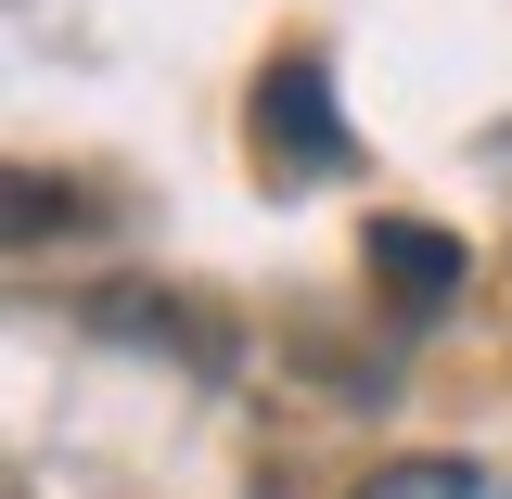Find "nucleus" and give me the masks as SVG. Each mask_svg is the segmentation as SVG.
<instances>
[{
	"mask_svg": "<svg viewBox=\"0 0 512 499\" xmlns=\"http://www.w3.org/2000/svg\"><path fill=\"white\" fill-rule=\"evenodd\" d=\"M372 282H384V308H436V295H461V244L448 231H423V218H372Z\"/></svg>",
	"mask_w": 512,
	"mask_h": 499,
	"instance_id": "nucleus-2",
	"label": "nucleus"
},
{
	"mask_svg": "<svg viewBox=\"0 0 512 499\" xmlns=\"http://www.w3.org/2000/svg\"><path fill=\"white\" fill-rule=\"evenodd\" d=\"M346 499H474V461H448V448H397V461H372Z\"/></svg>",
	"mask_w": 512,
	"mask_h": 499,
	"instance_id": "nucleus-3",
	"label": "nucleus"
},
{
	"mask_svg": "<svg viewBox=\"0 0 512 499\" xmlns=\"http://www.w3.org/2000/svg\"><path fill=\"white\" fill-rule=\"evenodd\" d=\"M256 128H269L295 167H333V154H346V128H333V90H320V64H308V52L256 77Z\"/></svg>",
	"mask_w": 512,
	"mask_h": 499,
	"instance_id": "nucleus-1",
	"label": "nucleus"
}]
</instances>
